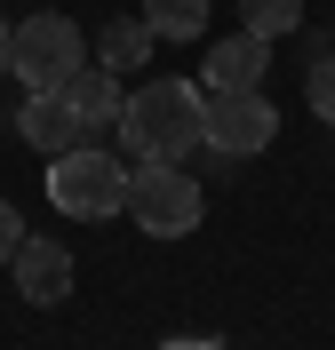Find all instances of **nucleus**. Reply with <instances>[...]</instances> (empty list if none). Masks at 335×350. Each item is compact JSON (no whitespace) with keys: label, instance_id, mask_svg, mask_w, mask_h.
<instances>
[{"label":"nucleus","instance_id":"nucleus-16","mask_svg":"<svg viewBox=\"0 0 335 350\" xmlns=\"http://www.w3.org/2000/svg\"><path fill=\"white\" fill-rule=\"evenodd\" d=\"M160 350H216V342H160Z\"/></svg>","mask_w":335,"mask_h":350},{"label":"nucleus","instance_id":"nucleus-8","mask_svg":"<svg viewBox=\"0 0 335 350\" xmlns=\"http://www.w3.org/2000/svg\"><path fill=\"white\" fill-rule=\"evenodd\" d=\"M264 64H271V40L240 24L232 40H216V48H208L200 88H208V96H240V88H256V80H264Z\"/></svg>","mask_w":335,"mask_h":350},{"label":"nucleus","instance_id":"nucleus-6","mask_svg":"<svg viewBox=\"0 0 335 350\" xmlns=\"http://www.w3.org/2000/svg\"><path fill=\"white\" fill-rule=\"evenodd\" d=\"M56 96L72 104V120H80V135H88V144H104V135L120 128V111H128V88H120V72H104V64H96V72L80 64Z\"/></svg>","mask_w":335,"mask_h":350},{"label":"nucleus","instance_id":"nucleus-3","mask_svg":"<svg viewBox=\"0 0 335 350\" xmlns=\"http://www.w3.org/2000/svg\"><path fill=\"white\" fill-rule=\"evenodd\" d=\"M80 64H88V32H80L72 16L40 8V16L8 24V80H24V96H48V88H64Z\"/></svg>","mask_w":335,"mask_h":350},{"label":"nucleus","instance_id":"nucleus-13","mask_svg":"<svg viewBox=\"0 0 335 350\" xmlns=\"http://www.w3.org/2000/svg\"><path fill=\"white\" fill-rule=\"evenodd\" d=\"M303 96H312V111H319V120H335V48H327V56L312 64V80H303Z\"/></svg>","mask_w":335,"mask_h":350},{"label":"nucleus","instance_id":"nucleus-14","mask_svg":"<svg viewBox=\"0 0 335 350\" xmlns=\"http://www.w3.org/2000/svg\"><path fill=\"white\" fill-rule=\"evenodd\" d=\"M16 247H24V215H16V207H8V199H0V262L16 255Z\"/></svg>","mask_w":335,"mask_h":350},{"label":"nucleus","instance_id":"nucleus-9","mask_svg":"<svg viewBox=\"0 0 335 350\" xmlns=\"http://www.w3.org/2000/svg\"><path fill=\"white\" fill-rule=\"evenodd\" d=\"M16 135L32 144V152H48V159H56V152H72V144H88V135H80V120H72V104L56 96V88H48V96H24Z\"/></svg>","mask_w":335,"mask_h":350},{"label":"nucleus","instance_id":"nucleus-2","mask_svg":"<svg viewBox=\"0 0 335 350\" xmlns=\"http://www.w3.org/2000/svg\"><path fill=\"white\" fill-rule=\"evenodd\" d=\"M48 207L72 223L128 215V167L112 159V144H72V152L48 159Z\"/></svg>","mask_w":335,"mask_h":350},{"label":"nucleus","instance_id":"nucleus-7","mask_svg":"<svg viewBox=\"0 0 335 350\" xmlns=\"http://www.w3.org/2000/svg\"><path fill=\"white\" fill-rule=\"evenodd\" d=\"M8 271H16L24 303H64L72 295V247L64 239H32V231H24V247L8 255Z\"/></svg>","mask_w":335,"mask_h":350},{"label":"nucleus","instance_id":"nucleus-10","mask_svg":"<svg viewBox=\"0 0 335 350\" xmlns=\"http://www.w3.org/2000/svg\"><path fill=\"white\" fill-rule=\"evenodd\" d=\"M152 24L144 16H104V32H96V64L104 72H120V80H136V72L152 64Z\"/></svg>","mask_w":335,"mask_h":350},{"label":"nucleus","instance_id":"nucleus-11","mask_svg":"<svg viewBox=\"0 0 335 350\" xmlns=\"http://www.w3.org/2000/svg\"><path fill=\"white\" fill-rule=\"evenodd\" d=\"M136 16L152 24V40H200L208 32V0H144Z\"/></svg>","mask_w":335,"mask_h":350},{"label":"nucleus","instance_id":"nucleus-4","mask_svg":"<svg viewBox=\"0 0 335 350\" xmlns=\"http://www.w3.org/2000/svg\"><path fill=\"white\" fill-rule=\"evenodd\" d=\"M128 215L152 239H184V231H200L208 191H200V175L176 167V159H136L128 167Z\"/></svg>","mask_w":335,"mask_h":350},{"label":"nucleus","instance_id":"nucleus-12","mask_svg":"<svg viewBox=\"0 0 335 350\" xmlns=\"http://www.w3.org/2000/svg\"><path fill=\"white\" fill-rule=\"evenodd\" d=\"M240 24H247V32H264V40H280V32L303 24V0H240Z\"/></svg>","mask_w":335,"mask_h":350},{"label":"nucleus","instance_id":"nucleus-1","mask_svg":"<svg viewBox=\"0 0 335 350\" xmlns=\"http://www.w3.org/2000/svg\"><path fill=\"white\" fill-rule=\"evenodd\" d=\"M120 144L136 159H192L208 144V88L200 80H144L128 88V111H120Z\"/></svg>","mask_w":335,"mask_h":350},{"label":"nucleus","instance_id":"nucleus-15","mask_svg":"<svg viewBox=\"0 0 335 350\" xmlns=\"http://www.w3.org/2000/svg\"><path fill=\"white\" fill-rule=\"evenodd\" d=\"M0 80H8V16H0Z\"/></svg>","mask_w":335,"mask_h":350},{"label":"nucleus","instance_id":"nucleus-5","mask_svg":"<svg viewBox=\"0 0 335 350\" xmlns=\"http://www.w3.org/2000/svg\"><path fill=\"white\" fill-rule=\"evenodd\" d=\"M280 135V111H271L264 88H240V96H208V152L223 159H256Z\"/></svg>","mask_w":335,"mask_h":350}]
</instances>
